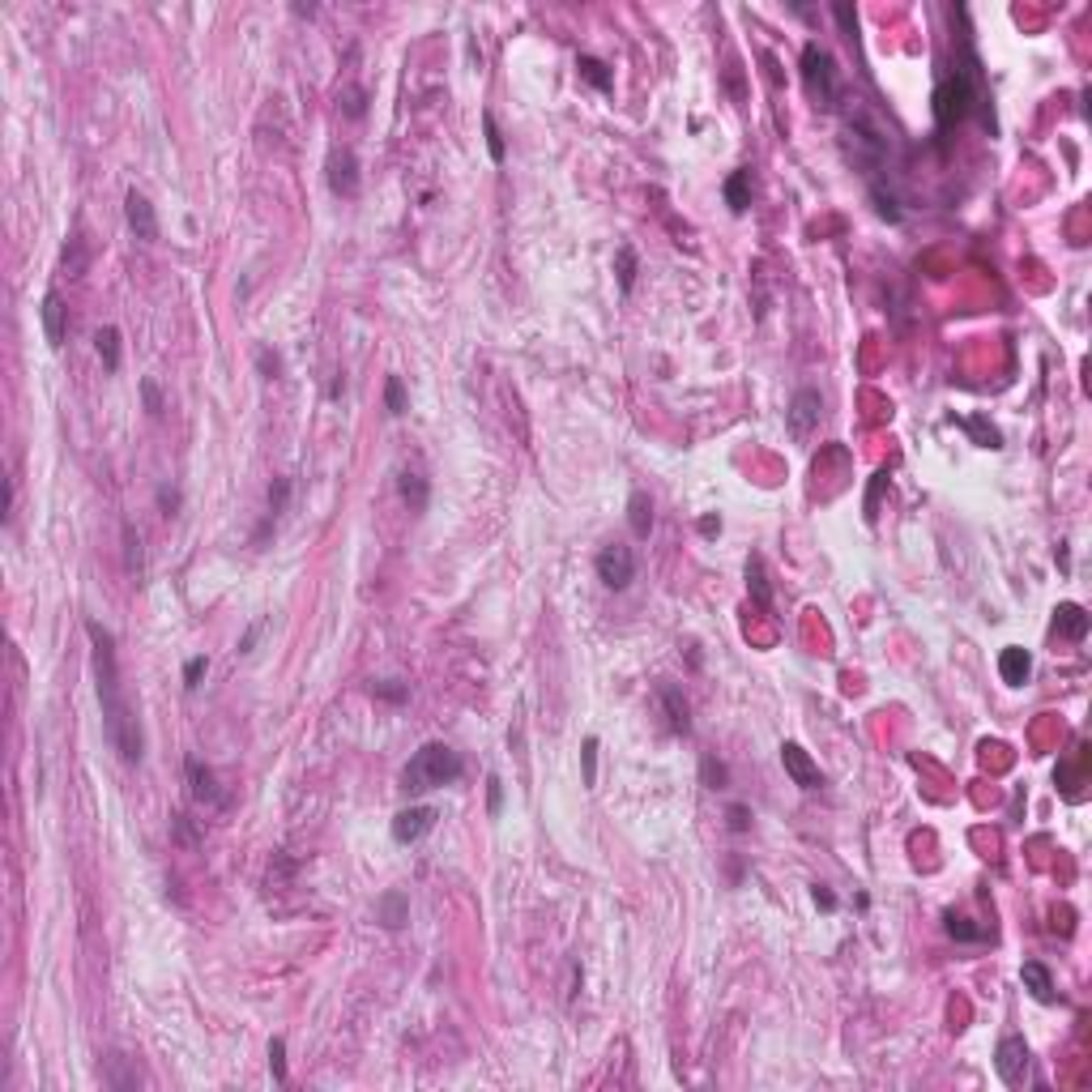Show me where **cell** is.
<instances>
[{
	"mask_svg": "<svg viewBox=\"0 0 1092 1092\" xmlns=\"http://www.w3.org/2000/svg\"><path fill=\"white\" fill-rule=\"evenodd\" d=\"M747 589H752V597H756V606H773V589H769V576H764V559L760 555H752L747 559Z\"/></svg>",
	"mask_w": 1092,
	"mask_h": 1092,
	"instance_id": "cell-24",
	"label": "cell"
},
{
	"mask_svg": "<svg viewBox=\"0 0 1092 1092\" xmlns=\"http://www.w3.org/2000/svg\"><path fill=\"white\" fill-rule=\"evenodd\" d=\"M205 666H209L205 657H188V666H184V687H188V691H197V687H201V674H205Z\"/></svg>",
	"mask_w": 1092,
	"mask_h": 1092,
	"instance_id": "cell-41",
	"label": "cell"
},
{
	"mask_svg": "<svg viewBox=\"0 0 1092 1092\" xmlns=\"http://www.w3.org/2000/svg\"><path fill=\"white\" fill-rule=\"evenodd\" d=\"M39 312H43V333H48V346H52V350H60V346H65V333H69V307H65V299H60L56 290H48Z\"/></svg>",
	"mask_w": 1092,
	"mask_h": 1092,
	"instance_id": "cell-13",
	"label": "cell"
},
{
	"mask_svg": "<svg viewBox=\"0 0 1092 1092\" xmlns=\"http://www.w3.org/2000/svg\"><path fill=\"white\" fill-rule=\"evenodd\" d=\"M580 769H585V786H597V739L593 735L580 743Z\"/></svg>",
	"mask_w": 1092,
	"mask_h": 1092,
	"instance_id": "cell-34",
	"label": "cell"
},
{
	"mask_svg": "<svg viewBox=\"0 0 1092 1092\" xmlns=\"http://www.w3.org/2000/svg\"><path fill=\"white\" fill-rule=\"evenodd\" d=\"M627 525H632L636 538H649V529H653V500H649L644 491H632V500H627Z\"/></svg>",
	"mask_w": 1092,
	"mask_h": 1092,
	"instance_id": "cell-21",
	"label": "cell"
},
{
	"mask_svg": "<svg viewBox=\"0 0 1092 1092\" xmlns=\"http://www.w3.org/2000/svg\"><path fill=\"white\" fill-rule=\"evenodd\" d=\"M376 922L385 926V930H402L406 922H410V900H406V892H385L380 900H376Z\"/></svg>",
	"mask_w": 1092,
	"mask_h": 1092,
	"instance_id": "cell-18",
	"label": "cell"
},
{
	"mask_svg": "<svg viewBox=\"0 0 1092 1092\" xmlns=\"http://www.w3.org/2000/svg\"><path fill=\"white\" fill-rule=\"evenodd\" d=\"M973 111H981V124L994 133V116H990V103H986V82H981V60L977 52L964 43L956 65L939 77L935 86V124L939 133L956 129L960 120H969Z\"/></svg>",
	"mask_w": 1092,
	"mask_h": 1092,
	"instance_id": "cell-2",
	"label": "cell"
},
{
	"mask_svg": "<svg viewBox=\"0 0 1092 1092\" xmlns=\"http://www.w3.org/2000/svg\"><path fill=\"white\" fill-rule=\"evenodd\" d=\"M124 568H129V576L141 585V576H146V551H141V534H137L133 521H124Z\"/></svg>",
	"mask_w": 1092,
	"mask_h": 1092,
	"instance_id": "cell-22",
	"label": "cell"
},
{
	"mask_svg": "<svg viewBox=\"0 0 1092 1092\" xmlns=\"http://www.w3.org/2000/svg\"><path fill=\"white\" fill-rule=\"evenodd\" d=\"M256 372H260L265 380H277V376H282V358H277V350L256 346Z\"/></svg>",
	"mask_w": 1092,
	"mask_h": 1092,
	"instance_id": "cell-31",
	"label": "cell"
},
{
	"mask_svg": "<svg viewBox=\"0 0 1092 1092\" xmlns=\"http://www.w3.org/2000/svg\"><path fill=\"white\" fill-rule=\"evenodd\" d=\"M397 491H402V500L410 504V512H427V500H432V487H427V478L423 474H402L397 478Z\"/></svg>",
	"mask_w": 1092,
	"mask_h": 1092,
	"instance_id": "cell-20",
	"label": "cell"
},
{
	"mask_svg": "<svg viewBox=\"0 0 1092 1092\" xmlns=\"http://www.w3.org/2000/svg\"><path fill=\"white\" fill-rule=\"evenodd\" d=\"M811 896H815V905H820L824 913H832V909H837V896H832L828 888H820V883H815V888H811Z\"/></svg>",
	"mask_w": 1092,
	"mask_h": 1092,
	"instance_id": "cell-47",
	"label": "cell"
},
{
	"mask_svg": "<svg viewBox=\"0 0 1092 1092\" xmlns=\"http://www.w3.org/2000/svg\"><path fill=\"white\" fill-rule=\"evenodd\" d=\"M700 773H704V786H708V790H725V777H730V773H725V764L712 760V756H704Z\"/></svg>",
	"mask_w": 1092,
	"mask_h": 1092,
	"instance_id": "cell-37",
	"label": "cell"
},
{
	"mask_svg": "<svg viewBox=\"0 0 1092 1092\" xmlns=\"http://www.w3.org/2000/svg\"><path fill=\"white\" fill-rule=\"evenodd\" d=\"M483 129H487V150H491V158H495V163H504V133H500V124H495V116H491V111L483 116Z\"/></svg>",
	"mask_w": 1092,
	"mask_h": 1092,
	"instance_id": "cell-38",
	"label": "cell"
},
{
	"mask_svg": "<svg viewBox=\"0 0 1092 1092\" xmlns=\"http://www.w3.org/2000/svg\"><path fill=\"white\" fill-rule=\"evenodd\" d=\"M803 82H807L815 107H837V60L828 48H820V43L803 48Z\"/></svg>",
	"mask_w": 1092,
	"mask_h": 1092,
	"instance_id": "cell-4",
	"label": "cell"
},
{
	"mask_svg": "<svg viewBox=\"0 0 1092 1092\" xmlns=\"http://www.w3.org/2000/svg\"><path fill=\"white\" fill-rule=\"evenodd\" d=\"M943 930H947L956 943H981V939H986V930H981V926H973L969 918H960V913H952V909L943 913Z\"/></svg>",
	"mask_w": 1092,
	"mask_h": 1092,
	"instance_id": "cell-25",
	"label": "cell"
},
{
	"mask_svg": "<svg viewBox=\"0 0 1092 1092\" xmlns=\"http://www.w3.org/2000/svg\"><path fill=\"white\" fill-rule=\"evenodd\" d=\"M994 1071H998V1079L1003 1083H1024V1075H1028V1045H1024V1037H1015V1032H1007L998 1045H994Z\"/></svg>",
	"mask_w": 1092,
	"mask_h": 1092,
	"instance_id": "cell-6",
	"label": "cell"
},
{
	"mask_svg": "<svg viewBox=\"0 0 1092 1092\" xmlns=\"http://www.w3.org/2000/svg\"><path fill=\"white\" fill-rule=\"evenodd\" d=\"M329 188H333V197H354L358 192V158H354V150H333V158H329Z\"/></svg>",
	"mask_w": 1092,
	"mask_h": 1092,
	"instance_id": "cell-11",
	"label": "cell"
},
{
	"mask_svg": "<svg viewBox=\"0 0 1092 1092\" xmlns=\"http://www.w3.org/2000/svg\"><path fill=\"white\" fill-rule=\"evenodd\" d=\"M372 695L389 700V704H402L410 695V683H397V678H385V683H372Z\"/></svg>",
	"mask_w": 1092,
	"mask_h": 1092,
	"instance_id": "cell-36",
	"label": "cell"
},
{
	"mask_svg": "<svg viewBox=\"0 0 1092 1092\" xmlns=\"http://www.w3.org/2000/svg\"><path fill=\"white\" fill-rule=\"evenodd\" d=\"M832 18H837V22H841V31H845V35H849V39H854V35H858V14H854V9H849V5H845V0H837V5H832Z\"/></svg>",
	"mask_w": 1092,
	"mask_h": 1092,
	"instance_id": "cell-40",
	"label": "cell"
},
{
	"mask_svg": "<svg viewBox=\"0 0 1092 1092\" xmlns=\"http://www.w3.org/2000/svg\"><path fill=\"white\" fill-rule=\"evenodd\" d=\"M158 508H163V517H175V508H180V491H175L171 483H163V487H158Z\"/></svg>",
	"mask_w": 1092,
	"mask_h": 1092,
	"instance_id": "cell-44",
	"label": "cell"
},
{
	"mask_svg": "<svg viewBox=\"0 0 1092 1092\" xmlns=\"http://www.w3.org/2000/svg\"><path fill=\"white\" fill-rule=\"evenodd\" d=\"M337 103H341V111H346L350 120H358L363 111H368V90H363V86H346V90L337 94Z\"/></svg>",
	"mask_w": 1092,
	"mask_h": 1092,
	"instance_id": "cell-29",
	"label": "cell"
},
{
	"mask_svg": "<svg viewBox=\"0 0 1092 1092\" xmlns=\"http://www.w3.org/2000/svg\"><path fill=\"white\" fill-rule=\"evenodd\" d=\"M124 214H129V226H133V235L137 239H158V214H154V205H150V197L146 192H137V188H129V197H124Z\"/></svg>",
	"mask_w": 1092,
	"mask_h": 1092,
	"instance_id": "cell-10",
	"label": "cell"
},
{
	"mask_svg": "<svg viewBox=\"0 0 1092 1092\" xmlns=\"http://www.w3.org/2000/svg\"><path fill=\"white\" fill-rule=\"evenodd\" d=\"M781 764H786V773H790V781H794V786H803V790H824V773H820V764H815L798 743H781Z\"/></svg>",
	"mask_w": 1092,
	"mask_h": 1092,
	"instance_id": "cell-8",
	"label": "cell"
},
{
	"mask_svg": "<svg viewBox=\"0 0 1092 1092\" xmlns=\"http://www.w3.org/2000/svg\"><path fill=\"white\" fill-rule=\"evenodd\" d=\"M500 807H504V781L491 773V777H487V811L500 815Z\"/></svg>",
	"mask_w": 1092,
	"mask_h": 1092,
	"instance_id": "cell-42",
	"label": "cell"
},
{
	"mask_svg": "<svg viewBox=\"0 0 1092 1092\" xmlns=\"http://www.w3.org/2000/svg\"><path fill=\"white\" fill-rule=\"evenodd\" d=\"M964 427H969V432L981 440V449H1003V436H998V432H994L986 419H964Z\"/></svg>",
	"mask_w": 1092,
	"mask_h": 1092,
	"instance_id": "cell-35",
	"label": "cell"
},
{
	"mask_svg": "<svg viewBox=\"0 0 1092 1092\" xmlns=\"http://www.w3.org/2000/svg\"><path fill=\"white\" fill-rule=\"evenodd\" d=\"M385 406H389L393 419L406 415V385H402V376H389V380H385Z\"/></svg>",
	"mask_w": 1092,
	"mask_h": 1092,
	"instance_id": "cell-30",
	"label": "cell"
},
{
	"mask_svg": "<svg viewBox=\"0 0 1092 1092\" xmlns=\"http://www.w3.org/2000/svg\"><path fill=\"white\" fill-rule=\"evenodd\" d=\"M436 828V807H406L393 815V841L397 845H415Z\"/></svg>",
	"mask_w": 1092,
	"mask_h": 1092,
	"instance_id": "cell-9",
	"label": "cell"
},
{
	"mask_svg": "<svg viewBox=\"0 0 1092 1092\" xmlns=\"http://www.w3.org/2000/svg\"><path fill=\"white\" fill-rule=\"evenodd\" d=\"M260 627L265 623H252L248 632H243V640H239V653H252V644H256V636H260Z\"/></svg>",
	"mask_w": 1092,
	"mask_h": 1092,
	"instance_id": "cell-49",
	"label": "cell"
},
{
	"mask_svg": "<svg viewBox=\"0 0 1092 1092\" xmlns=\"http://www.w3.org/2000/svg\"><path fill=\"white\" fill-rule=\"evenodd\" d=\"M269 1071H273L277 1083H286V1041H282V1037L269 1041Z\"/></svg>",
	"mask_w": 1092,
	"mask_h": 1092,
	"instance_id": "cell-39",
	"label": "cell"
},
{
	"mask_svg": "<svg viewBox=\"0 0 1092 1092\" xmlns=\"http://www.w3.org/2000/svg\"><path fill=\"white\" fill-rule=\"evenodd\" d=\"M632 576H636V555H632V546L610 542V546L597 551V580H602L606 589H627Z\"/></svg>",
	"mask_w": 1092,
	"mask_h": 1092,
	"instance_id": "cell-5",
	"label": "cell"
},
{
	"mask_svg": "<svg viewBox=\"0 0 1092 1092\" xmlns=\"http://www.w3.org/2000/svg\"><path fill=\"white\" fill-rule=\"evenodd\" d=\"M725 820H730V832H747L752 828V811L743 803H735L730 811H725Z\"/></svg>",
	"mask_w": 1092,
	"mask_h": 1092,
	"instance_id": "cell-43",
	"label": "cell"
},
{
	"mask_svg": "<svg viewBox=\"0 0 1092 1092\" xmlns=\"http://www.w3.org/2000/svg\"><path fill=\"white\" fill-rule=\"evenodd\" d=\"M171 828H175V841H180V845H188V849L197 845V832L188 828V815H175V820H171Z\"/></svg>",
	"mask_w": 1092,
	"mask_h": 1092,
	"instance_id": "cell-46",
	"label": "cell"
},
{
	"mask_svg": "<svg viewBox=\"0 0 1092 1092\" xmlns=\"http://www.w3.org/2000/svg\"><path fill=\"white\" fill-rule=\"evenodd\" d=\"M94 350H99V358H103V368L116 372V368H120V329H116V324H103V329L94 333Z\"/></svg>",
	"mask_w": 1092,
	"mask_h": 1092,
	"instance_id": "cell-23",
	"label": "cell"
},
{
	"mask_svg": "<svg viewBox=\"0 0 1092 1092\" xmlns=\"http://www.w3.org/2000/svg\"><path fill=\"white\" fill-rule=\"evenodd\" d=\"M700 534H704V538H717V534H721V517H700Z\"/></svg>",
	"mask_w": 1092,
	"mask_h": 1092,
	"instance_id": "cell-48",
	"label": "cell"
},
{
	"mask_svg": "<svg viewBox=\"0 0 1092 1092\" xmlns=\"http://www.w3.org/2000/svg\"><path fill=\"white\" fill-rule=\"evenodd\" d=\"M998 674H1003V683H1011V687L1028 683V674H1032V653L1020 649V644L1003 649V653H998Z\"/></svg>",
	"mask_w": 1092,
	"mask_h": 1092,
	"instance_id": "cell-17",
	"label": "cell"
},
{
	"mask_svg": "<svg viewBox=\"0 0 1092 1092\" xmlns=\"http://www.w3.org/2000/svg\"><path fill=\"white\" fill-rule=\"evenodd\" d=\"M657 700H661V708H666L670 730H674V735H691V708H687V695H683L674 683H661V687H657Z\"/></svg>",
	"mask_w": 1092,
	"mask_h": 1092,
	"instance_id": "cell-14",
	"label": "cell"
},
{
	"mask_svg": "<svg viewBox=\"0 0 1092 1092\" xmlns=\"http://www.w3.org/2000/svg\"><path fill=\"white\" fill-rule=\"evenodd\" d=\"M1088 610L1079 606V602H1058V610H1054V632L1062 636V640H1083L1088 636Z\"/></svg>",
	"mask_w": 1092,
	"mask_h": 1092,
	"instance_id": "cell-15",
	"label": "cell"
},
{
	"mask_svg": "<svg viewBox=\"0 0 1092 1092\" xmlns=\"http://www.w3.org/2000/svg\"><path fill=\"white\" fill-rule=\"evenodd\" d=\"M820 415H824V397H820L815 389H798V393L790 397V410H786L790 436H794V440L811 436V432L820 427Z\"/></svg>",
	"mask_w": 1092,
	"mask_h": 1092,
	"instance_id": "cell-7",
	"label": "cell"
},
{
	"mask_svg": "<svg viewBox=\"0 0 1092 1092\" xmlns=\"http://www.w3.org/2000/svg\"><path fill=\"white\" fill-rule=\"evenodd\" d=\"M141 397H146V410H150V415H163V393H158L154 380H141Z\"/></svg>",
	"mask_w": 1092,
	"mask_h": 1092,
	"instance_id": "cell-45",
	"label": "cell"
},
{
	"mask_svg": "<svg viewBox=\"0 0 1092 1092\" xmlns=\"http://www.w3.org/2000/svg\"><path fill=\"white\" fill-rule=\"evenodd\" d=\"M286 500H290V478H273V487H269V512L265 517H282L286 512Z\"/></svg>",
	"mask_w": 1092,
	"mask_h": 1092,
	"instance_id": "cell-33",
	"label": "cell"
},
{
	"mask_svg": "<svg viewBox=\"0 0 1092 1092\" xmlns=\"http://www.w3.org/2000/svg\"><path fill=\"white\" fill-rule=\"evenodd\" d=\"M86 265H90V248H86L82 235H73V239L65 243V273H69V277H82Z\"/></svg>",
	"mask_w": 1092,
	"mask_h": 1092,
	"instance_id": "cell-26",
	"label": "cell"
},
{
	"mask_svg": "<svg viewBox=\"0 0 1092 1092\" xmlns=\"http://www.w3.org/2000/svg\"><path fill=\"white\" fill-rule=\"evenodd\" d=\"M576 69H580V77H585L589 86H597L602 94H606V90L615 86V82H610V69H606V65H602L597 56H580V65H576Z\"/></svg>",
	"mask_w": 1092,
	"mask_h": 1092,
	"instance_id": "cell-28",
	"label": "cell"
},
{
	"mask_svg": "<svg viewBox=\"0 0 1092 1092\" xmlns=\"http://www.w3.org/2000/svg\"><path fill=\"white\" fill-rule=\"evenodd\" d=\"M721 197H725V205H730L735 214H747V205H752V167H739L730 180H725Z\"/></svg>",
	"mask_w": 1092,
	"mask_h": 1092,
	"instance_id": "cell-19",
	"label": "cell"
},
{
	"mask_svg": "<svg viewBox=\"0 0 1092 1092\" xmlns=\"http://www.w3.org/2000/svg\"><path fill=\"white\" fill-rule=\"evenodd\" d=\"M184 773H188V786H192V798H197V803H205V807H226V803H231L226 790H218L214 769H205L201 760H188Z\"/></svg>",
	"mask_w": 1092,
	"mask_h": 1092,
	"instance_id": "cell-12",
	"label": "cell"
},
{
	"mask_svg": "<svg viewBox=\"0 0 1092 1092\" xmlns=\"http://www.w3.org/2000/svg\"><path fill=\"white\" fill-rule=\"evenodd\" d=\"M871 197H875V209H879V218H888V222H900V201L892 197V192H883L879 184H871Z\"/></svg>",
	"mask_w": 1092,
	"mask_h": 1092,
	"instance_id": "cell-32",
	"label": "cell"
},
{
	"mask_svg": "<svg viewBox=\"0 0 1092 1092\" xmlns=\"http://www.w3.org/2000/svg\"><path fill=\"white\" fill-rule=\"evenodd\" d=\"M615 273H619V290L627 294V290L636 286V248H632V243H619V252H615Z\"/></svg>",
	"mask_w": 1092,
	"mask_h": 1092,
	"instance_id": "cell-27",
	"label": "cell"
},
{
	"mask_svg": "<svg viewBox=\"0 0 1092 1092\" xmlns=\"http://www.w3.org/2000/svg\"><path fill=\"white\" fill-rule=\"evenodd\" d=\"M86 636H90V653H94V687H99V704H103V735L124 764H141L146 735H141V721H137V712L124 695V683H120L116 636L99 619H86Z\"/></svg>",
	"mask_w": 1092,
	"mask_h": 1092,
	"instance_id": "cell-1",
	"label": "cell"
},
{
	"mask_svg": "<svg viewBox=\"0 0 1092 1092\" xmlns=\"http://www.w3.org/2000/svg\"><path fill=\"white\" fill-rule=\"evenodd\" d=\"M461 773H466V760H461L453 747L427 743V747H419V752L410 756V764L402 769V790L427 794V790H440V786L461 781Z\"/></svg>",
	"mask_w": 1092,
	"mask_h": 1092,
	"instance_id": "cell-3",
	"label": "cell"
},
{
	"mask_svg": "<svg viewBox=\"0 0 1092 1092\" xmlns=\"http://www.w3.org/2000/svg\"><path fill=\"white\" fill-rule=\"evenodd\" d=\"M1020 981H1024V990H1028L1037 1003H1054V998H1058V990H1054V973H1049L1041 960H1024Z\"/></svg>",
	"mask_w": 1092,
	"mask_h": 1092,
	"instance_id": "cell-16",
	"label": "cell"
}]
</instances>
